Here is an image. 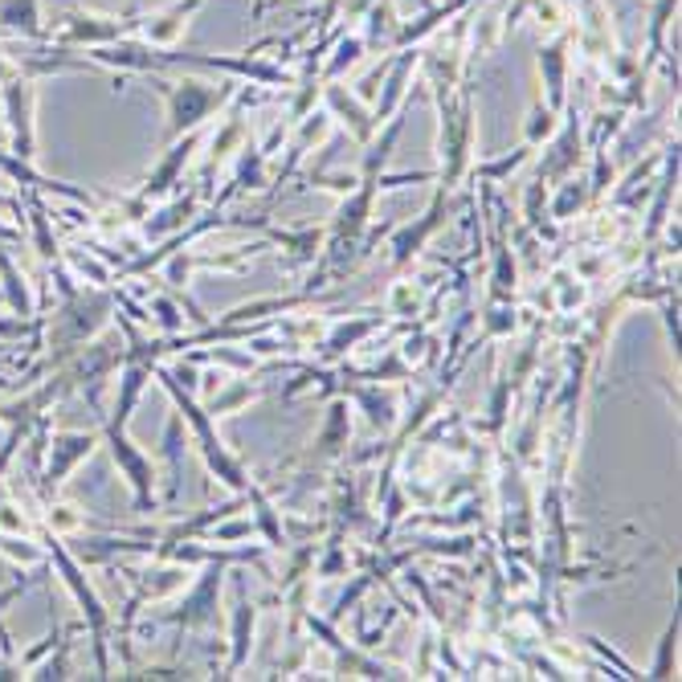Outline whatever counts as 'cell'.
Masks as SVG:
<instances>
[{
  "label": "cell",
  "mask_w": 682,
  "mask_h": 682,
  "mask_svg": "<svg viewBox=\"0 0 682 682\" xmlns=\"http://www.w3.org/2000/svg\"><path fill=\"white\" fill-rule=\"evenodd\" d=\"M520 332V307L515 303H486L482 307V339H511Z\"/></svg>",
  "instance_id": "cell-40"
},
{
  "label": "cell",
  "mask_w": 682,
  "mask_h": 682,
  "mask_svg": "<svg viewBox=\"0 0 682 682\" xmlns=\"http://www.w3.org/2000/svg\"><path fill=\"white\" fill-rule=\"evenodd\" d=\"M156 380H160L164 388H168V397H172V405H176V413L185 417V426H188V442L197 445L201 450V458H204V466H209V474H213L221 486H229L233 495H245L250 491V470H245V462H241L233 450L225 445V438L217 433V421L209 413H204V405L192 397V392H185V388L176 385L172 376L164 373L160 364H156Z\"/></svg>",
  "instance_id": "cell-3"
},
{
  "label": "cell",
  "mask_w": 682,
  "mask_h": 682,
  "mask_svg": "<svg viewBox=\"0 0 682 682\" xmlns=\"http://www.w3.org/2000/svg\"><path fill=\"white\" fill-rule=\"evenodd\" d=\"M539 74H544V86H548V103L552 111H564L568 103V38H556L539 50Z\"/></svg>",
  "instance_id": "cell-28"
},
{
  "label": "cell",
  "mask_w": 682,
  "mask_h": 682,
  "mask_svg": "<svg viewBox=\"0 0 682 682\" xmlns=\"http://www.w3.org/2000/svg\"><path fill=\"white\" fill-rule=\"evenodd\" d=\"M160 458H164V466H168L160 507H176V503H180V486H185V458H188V426L180 413H172L168 417V426H164Z\"/></svg>",
  "instance_id": "cell-20"
},
{
  "label": "cell",
  "mask_w": 682,
  "mask_h": 682,
  "mask_svg": "<svg viewBox=\"0 0 682 682\" xmlns=\"http://www.w3.org/2000/svg\"><path fill=\"white\" fill-rule=\"evenodd\" d=\"M29 679H70V642H57V658H50L45 667H33Z\"/></svg>",
  "instance_id": "cell-50"
},
{
  "label": "cell",
  "mask_w": 682,
  "mask_h": 682,
  "mask_svg": "<svg viewBox=\"0 0 682 682\" xmlns=\"http://www.w3.org/2000/svg\"><path fill=\"white\" fill-rule=\"evenodd\" d=\"M335 392H344L356 409H360L364 417H368V426L376 429V433H392L397 429V421H401V401H397V392L388 385H376V380H348V376L335 373Z\"/></svg>",
  "instance_id": "cell-12"
},
{
  "label": "cell",
  "mask_w": 682,
  "mask_h": 682,
  "mask_svg": "<svg viewBox=\"0 0 682 682\" xmlns=\"http://www.w3.org/2000/svg\"><path fill=\"white\" fill-rule=\"evenodd\" d=\"M197 144H201V132H188V135H180V139H172L168 151L160 156V164L148 172V180L135 188V197H139V201H148V204L164 201V197L180 185V176H185V168H188V160H192Z\"/></svg>",
  "instance_id": "cell-14"
},
{
  "label": "cell",
  "mask_w": 682,
  "mask_h": 682,
  "mask_svg": "<svg viewBox=\"0 0 682 682\" xmlns=\"http://www.w3.org/2000/svg\"><path fill=\"white\" fill-rule=\"evenodd\" d=\"M270 188V160L266 151L258 148V144H241V156H238V172H233V180H229L221 192H217L213 209H225L233 197H245V192H266Z\"/></svg>",
  "instance_id": "cell-22"
},
{
  "label": "cell",
  "mask_w": 682,
  "mask_h": 682,
  "mask_svg": "<svg viewBox=\"0 0 682 682\" xmlns=\"http://www.w3.org/2000/svg\"><path fill=\"white\" fill-rule=\"evenodd\" d=\"M364 57V38L360 33H348V38L335 41V54L332 62H327V70H323V82H339L344 74H348L356 62Z\"/></svg>",
  "instance_id": "cell-43"
},
{
  "label": "cell",
  "mask_w": 682,
  "mask_h": 682,
  "mask_svg": "<svg viewBox=\"0 0 682 682\" xmlns=\"http://www.w3.org/2000/svg\"><path fill=\"white\" fill-rule=\"evenodd\" d=\"M323 111H327L332 119L344 123L356 144H368V139L376 135V123H373L368 103H360L356 94H348L344 86H335V82H323Z\"/></svg>",
  "instance_id": "cell-23"
},
{
  "label": "cell",
  "mask_w": 682,
  "mask_h": 682,
  "mask_svg": "<svg viewBox=\"0 0 682 682\" xmlns=\"http://www.w3.org/2000/svg\"><path fill=\"white\" fill-rule=\"evenodd\" d=\"M62 266H66L78 282H91V286H111V279H115V266H111L107 258L98 254L94 245L62 250Z\"/></svg>",
  "instance_id": "cell-31"
},
{
  "label": "cell",
  "mask_w": 682,
  "mask_h": 682,
  "mask_svg": "<svg viewBox=\"0 0 682 682\" xmlns=\"http://www.w3.org/2000/svg\"><path fill=\"white\" fill-rule=\"evenodd\" d=\"M589 303V282L580 279L576 270L568 266H556L552 270V282H548V307L556 315H576V311Z\"/></svg>",
  "instance_id": "cell-29"
},
{
  "label": "cell",
  "mask_w": 682,
  "mask_h": 682,
  "mask_svg": "<svg viewBox=\"0 0 682 682\" xmlns=\"http://www.w3.org/2000/svg\"><path fill=\"white\" fill-rule=\"evenodd\" d=\"M123 21L119 17H70L66 29L57 33L62 41H74V45H107V41H115L123 33Z\"/></svg>",
  "instance_id": "cell-32"
},
{
  "label": "cell",
  "mask_w": 682,
  "mask_h": 682,
  "mask_svg": "<svg viewBox=\"0 0 682 682\" xmlns=\"http://www.w3.org/2000/svg\"><path fill=\"white\" fill-rule=\"evenodd\" d=\"M527 160H532V144H520V148L507 151V156H499V160L470 164V172H474V180H482V185H503V180H507L511 172H520Z\"/></svg>",
  "instance_id": "cell-37"
},
{
  "label": "cell",
  "mask_w": 682,
  "mask_h": 682,
  "mask_svg": "<svg viewBox=\"0 0 682 682\" xmlns=\"http://www.w3.org/2000/svg\"><path fill=\"white\" fill-rule=\"evenodd\" d=\"M674 650H679V609H674V617L667 621V629H662V638H658V650H654V662H650V679H670L674 674Z\"/></svg>",
  "instance_id": "cell-44"
},
{
  "label": "cell",
  "mask_w": 682,
  "mask_h": 682,
  "mask_svg": "<svg viewBox=\"0 0 682 682\" xmlns=\"http://www.w3.org/2000/svg\"><path fill=\"white\" fill-rule=\"evenodd\" d=\"M21 201H25V221H29V245L38 250V258L45 266H54L57 258H62V238H57L54 229V217H50V204L41 192H21Z\"/></svg>",
  "instance_id": "cell-25"
},
{
  "label": "cell",
  "mask_w": 682,
  "mask_h": 682,
  "mask_svg": "<svg viewBox=\"0 0 682 682\" xmlns=\"http://www.w3.org/2000/svg\"><path fill=\"white\" fill-rule=\"evenodd\" d=\"M662 160V176H658L654 185V201H650V213H646V225H642V245H658L662 238V225L670 221V204H674V192H679V144H670L667 156H658Z\"/></svg>",
  "instance_id": "cell-17"
},
{
  "label": "cell",
  "mask_w": 682,
  "mask_h": 682,
  "mask_svg": "<svg viewBox=\"0 0 682 682\" xmlns=\"http://www.w3.org/2000/svg\"><path fill=\"white\" fill-rule=\"evenodd\" d=\"M352 442V401L344 392H335L332 401H327V413H323V426H319V438H315V450H311L307 462L323 466V462H335V458L344 454V445Z\"/></svg>",
  "instance_id": "cell-21"
},
{
  "label": "cell",
  "mask_w": 682,
  "mask_h": 682,
  "mask_svg": "<svg viewBox=\"0 0 682 682\" xmlns=\"http://www.w3.org/2000/svg\"><path fill=\"white\" fill-rule=\"evenodd\" d=\"M0 25L21 29V33H41L38 0H0Z\"/></svg>",
  "instance_id": "cell-45"
},
{
  "label": "cell",
  "mask_w": 682,
  "mask_h": 682,
  "mask_svg": "<svg viewBox=\"0 0 682 682\" xmlns=\"http://www.w3.org/2000/svg\"><path fill=\"white\" fill-rule=\"evenodd\" d=\"M421 311V286L413 279H397L385 295V315L388 319H413Z\"/></svg>",
  "instance_id": "cell-41"
},
{
  "label": "cell",
  "mask_w": 682,
  "mask_h": 682,
  "mask_svg": "<svg viewBox=\"0 0 682 682\" xmlns=\"http://www.w3.org/2000/svg\"><path fill=\"white\" fill-rule=\"evenodd\" d=\"M4 433H9V429H4V421H0V442H4Z\"/></svg>",
  "instance_id": "cell-52"
},
{
  "label": "cell",
  "mask_w": 682,
  "mask_h": 682,
  "mask_svg": "<svg viewBox=\"0 0 682 682\" xmlns=\"http://www.w3.org/2000/svg\"><path fill=\"white\" fill-rule=\"evenodd\" d=\"M197 568H188V564H176V560H156L151 556V568L144 573H132V601H127V613H123V629L132 626L135 613L144 609L148 601H164V597H172V592H185V585L192 580Z\"/></svg>",
  "instance_id": "cell-11"
},
{
  "label": "cell",
  "mask_w": 682,
  "mask_h": 682,
  "mask_svg": "<svg viewBox=\"0 0 682 682\" xmlns=\"http://www.w3.org/2000/svg\"><path fill=\"white\" fill-rule=\"evenodd\" d=\"M388 327V315H364V319H339V323H327V332L311 344L315 348V360L319 364H335L344 360L348 352H356L360 344H368L376 332H385Z\"/></svg>",
  "instance_id": "cell-15"
},
{
  "label": "cell",
  "mask_w": 682,
  "mask_h": 682,
  "mask_svg": "<svg viewBox=\"0 0 682 682\" xmlns=\"http://www.w3.org/2000/svg\"><path fill=\"white\" fill-rule=\"evenodd\" d=\"M0 552L13 564H25V568L45 564V548L38 544V535H0Z\"/></svg>",
  "instance_id": "cell-46"
},
{
  "label": "cell",
  "mask_w": 682,
  "mask_h": 682,
  "mask_svg": "<svg viewBox=\"0 0 682 682\" xmlns=\"http://www.w3.org/2000/svg\"><path fill=\"white\" fill-rule=\"evenodd\" d=\"M417 66H421V54H401L392 66H385V78H380V91H376V103L368 111H373V123L376 127H385L392 115H401L405 107V94H409V82H413Z\"/></svg>",
  "instance_id": "cell-18"
},
{
  "label": "cell",
  "mask_w": 682,
  "mask_h": 682,
  "mask_svg": "<svg viewBox=\"0 0 682 682\" xmlns=\"http://www.w3.org/2000/svg\"><path fill=\"white\" fill-rule=\"evenodd\" d=\"M98 445H103V433H98V429H54L50 442H45V458H41L38 479H33L41 499L62 495V486L70 482V474H74Z\"/></svg>",
  "instance_id": "cell-7"
},
{
  "label": "cell",
  "mask_w": 682,
  "mask_h": 682,
  "mask_svg": "<svg viewBox=\"0 0 682 682\" xmlns=\"http://www.w3.org/2000/svg\"><path fill=\"white\" fill-rule=\"evenodd\" d=\"M397 356H401L409 368H421V364H433L438 356H442V344H438V335L426 332V327H413V332L405 335V344L397 348Z\"/></svg>",
  "instance_id": "cell-39"
},
{
  "label": "cell",
  "mask_w": 682,
  "mask_h": 682,
  "mask_svg": "<svg viewBox=\"0 0 682 682\" xmlns=\"http://www.w3.org/2000/svg\"><path fill=\"white\" fill-rule=\"evenodd\" d=\"M33 535L41 539V548H45V560L54 564L57 580L66 585V592L74 597L82 613V626L91 629V646H94V670H98V679H107L111 674V654H107V633H111V609L103 605L98 589L91 585V576H86V564L66 548V539L54 535L50 527H33Z\"/></svg>",
  "instance_id": "cell-2"
},
{
  "label": "cell",
  "mask_w": 682,
  "mask_h": 682,
  "mask_svg": "<svg viewBox=\"0 0 682 682\" xmlns=\"http://www.w3.org/2000/svg\"><path fill=\"white\" fill-rule=\"evenodd\" d=\"M520 295V262L507 241V225H491V274H486V303H515Z\"/></svg>",
  "instance_id": "cell-16"
},
{
  "label": "cell",
  "mask_w": 682,
  "mask_h": 682,
  "mask_svg": "<svg viewBox=\"0 0 682 682\" xmlns=\"http://www.w3.org/2000/svg\"><path fill=\"white\" fill-rule=\"evenodd\" d=\"M201 201H204V192L201 188H192V192H185V197H172L168 204H160L156 213L148 209V217L139 221L144 225V241H164V238H172V233H180V229L192 221V217L201 213Z\"/></svg>",
  "instance_id": "cell-24"
},
{
  "label": "cell",
  "mask_w": 682,
  "mask_h": 682,
  "mask_svg": "<svg viewBox=\"0 0 682 682\" xmlns=\"http://www.w3.org/2000/svg\"><path fill=\"white\" fill-rule=\"evenodd\" d=\"M585 160V127H580V115H568L564 127H556V135L548 139V151L535 168V180L544 185H560L564 176H573Z\"/></svg>",
  "instance_id": "cell-13"
},
{
  "label": "cell",
  "mask_w": 682,
  "mask_h": 682,
  "mask_svg": "<svg viewBox=\"0 0 682 682\" xmlns=\"http://www.w3.org/2000/svg\"><path fill=\"white\" fill-rule=\"evenodd\" d=\"M258 397H262V388L250 385V380H225V385L217 388L213 397L201 401V405H204V413L213 417V421H221V417L238 413V409H245V405L258 401Z\"/></svg>",
  "instance_id": "cell-34"
},
{
  "label": "cell",
  "mask_w": 682,
  "mask_h": 682,
  "mask_svg": "<svg viewBox=\"0 0 682 682\" xmlns=\"http://www.w3.org/2000/svg\"><path fill=\"white\" fill-rule=\"evenodd\" d=\"M323 241L327 229L311 225V229H266V245H282L286 250V266H315L323 258Z\"/></svg>",
  "instance_id": "cell-26"
},
{
  "label": "cell",
  "mask_w": 682,
  "mask_h": 682,
  "mask_svg": "<svg viewBox=\"0 0 682 682\" xmlns=\"http://www.w3.org/2000/svg\"><path fill=\"white\" fill-rule=\"evenodd\" d=\"M185 307L176 303L172 291H151L148 295V323L160 327V335H180L185 332Z\"/></svg>",
  "instance_id": "cell-36"
},
{
  "label": "cell",
  "mask_w": 682,
  "mask_h": 682,
  "mask_svg": "<svg viewBox=\"0 0 682 682\" xmlns=\"http://www.w3.org/2000/svg\"><path fill=\"white\" fill-rule=\"evenodd\" d=\"M592 201L589 192V180H573V176H564L560 185L548 188V217L556 225L564 221H573L576 213H585V204Z\"/></svg>",
  "instance_id": "cell-30"
},
{
  "label": "cell",
  "mask_w": 682,
  "mask_h": 682,
  "mask_svg": "<svg viewBox=\"0 0 682 682\" xmlns=\"http://www.w3.org/2000/svg\"><path fill=\"white\" fill-rule=\"evenodd\" d=\"M307 629H311V638H315V642H323L335 654V674H339V679H413L409 670L388 667V662H380V658L360 654L356 646L344 642L339 626H335V621H327V617L307 613Z\"/></svg>",
  "instance_id": "cell-10"
},
{
  "label": "cell",
  "mask_w": 682,
  "mask_h": 682,
  "mask_svg": "<svg viewBox=\"0 0 682 682\" xmlns=\"http://www.w3.org/2000/svg\"><path fill=\"white\" fill-rule=\"evenodd\" d=\"M503 29H507V25H503L495 13L479 17V25H474V45H470V50H474V54H486V50H491V45L499 41V33H503Z\"/></svg>",
  "instance_id": "cell-48"
},
{
  "label": "cell",
  "mask_w": 682,
  "mask_h": 682,
  "mask_svg": "<svg viewBox=\"0 0 682 682\" xmlns=\"http://www.w3.org/2000/svg\"><path fill=\"white\" fill-rule=\"evenodd\" d=\"M45 527L54 535H62V539H70V535H78L82 527H91V520H82V511L74 507V503H62V499H45Z\"/></svg>",
  "instance_id": "cell-42"
},
{
  "label": "cell",
  "mask_w": 682,
  "mask_h": 682,
  "mask_svg": "<svg viewBox=\"0 0 682 682\" xmlns=\"http://www.w3.org/2000/svg\"><path fill=\"white\" fill-rule=\"evenodd\" d=\"M115 311H119V303H115V291H107V286L74 291V295L62 298L54 315L45 319V356L41 360L50 364V373L57 364H66L82 344H91L94 335L107 332Z\"/></svg>",
  "instance_id": "cell-1"
},
{
  "label": "cell",
  "mask_w": 682,
  "mask_h": 682,
  "mask_svg": "<svg viewBox=\"0 0 682 682\" xmlns=\"http://www.w3.org/2000/svg\"><path fill=\"white\" fill-rule=\"evenodd\" d=\"M556 127H560V111H552L544 98H535L527 119H523V144L539 148V144H548L552 135H556Z\"/></svg>",
  "instance_id": "cell-38"
},
{
  "label": "cell",
  "mask_w": 682,
  "mask_h": 682,
  "mask_svg": "<svg viewBox=\"0 0 682 682\" xmlns=\"http://www.w3.org/2000/svg\"><path fill=\"white\" fill-rule=\"evenodd\" d=\"M245 139H250V127H245V119H241V115H229L225 127H221V132L209 139V164H204V180H209V176H213L221 164H229V156H233V151H241V144H245Z\"/></svg>",
  "instance_id": "cell-33"
},
{
  "label": "cell",
  "mask_w": 682,
  "mask_h": 682,
  "mask_svg": "<svg viewBox=\"0 0 682 682\" xmlns=\"http://www.w3.org/2000/svg\"><path fill=\"white\" fill-rule=\"evenodd\" d=\"M33 515H29L25 503H17L13 495L0 499V535H33Z\"/></svg>",
  "instance_id": "cell-47"
},
{
  "label": "cell",
  "mask_w": 682,
  "mask_h": 682,
  "mask_svg": "<svg viewBox=\"0 0 682 682\" xmlns=\"http://www.w3.org/2000/svg\"><path fill=\"white\" fill-rule=\"evenodd\" d=\"M98 433H103V445L111 450V462L119 470V479L132 486V511L135 515H151V511H160V495H156V462H151L139 445L127 438V429L111 426L107 417L98 413Z\"/></svg>",
  "instance_id": "cell-6"
},
{
  "label": "cell",
  "mask_w": 682,
  "mask_h": 682,
  "mask_svg": "<svg viewBox=\"0 0 682 682\" xmlns=\"http://www.w3.org/2000/svg\"><path fill=\"white\" fill-rule=\"evenodd\" d=\"M9 495V482H4V474H0V499Z\"/></svg>",
  "instance_id": "cell-51"
},
{
  "label": "cell",
  "mask_w": 682,
  "mask_h": 682,
  "mask_svg": "<svg viewBox=\"0 0 682 682\" xmlns=\"http://www.w3.org/2000/svg\"><path fill=\"white\" fill-rule=\"evenodd\" d=\"M523 225L548 241L556 238V221L548 217V185H544V180L523 185Z\"/></svg>",
  "instance_id": "cell-35"
},
{
  "label": "cell",
  "mask_w": 682,
  "mask_h": 682,
  "mask_svg": "<svg viewBox=\"0 0 682 682\" xmlns=\"http://www.w3.org/2000/svg\"><path fill=\"white\" fill-rule=\"evenodd\" d=\"M658 311H662V327H667V344H670V352L679 356V291L662 298V303H658Z\"/></svg>",
  "instance_id": "cell-49"
},
{
  "label": "cell",
  "mask_w": 682,
  "mask_h": 682,
  "mask_svg": "<svg viewBox=\"0 0 682 682\" xmlns=\"http://www.w3.org/2000/svg\"><path fill=\"white\" fill-rule=\"evenodd\" d=\"M245 499H250V507H254V527H258V539H262V548L266 552H286L291 548V535H286V523H282V511L279 503L258 486V482H250V491H245Z\"/></svg>",
  "instance_id": "cell-27"
},
{
  "label": "cell",
  "mask_w": 682,
  "mask_h": 682,
  "mask_svg": "<svg viewBox=\"0 0 682 682\" xmlns=\"http://www.w3.org/2000/svg\"><path fill=\"white\" fill-rule=\"evenodd\" d=\"M438 115H442V132H438V160L442 168L433 172V180L454 192L466 180L470 164H474V98L462 91L454 98H438Z\"/></svg>",
  "instance_id": "cell-4"
},
{
  "label": "cell",
  "mask_w": 682,
  "mask_h": 682,
  "mask_svg": "<svg viewBox=\"0 0 682 682\" xmlns=\"http://www.w3.org/2000/svg\"><path fill=\"white\" fill-rule=\"evenodd\" d=\"M4 115L13 127V156L33 160L38 156V135H33V86L13 78L4 86Z\"/></svg>",
  "instance_id": "cell-19"
},
{
  "label": "cell",
  "mask_w": 682,
  "mask_h": 682,
  "mask_svg": "<svg viewBox=\"0 0 682 682\" xmlns=\"http://www.w3.org/2000/svg\"><path fill=\"white\" fill-rule=\"evenodd\" d=\"M229 662H225V674L221 679H233L250 654H254V642H258V601L250 597V585H245V573H233V564H229Z\"/></svg>",
  "instance_id": "cell-9"
},
{
  "label": "cell",
  "mask_w": 682,
  "mask_h": 682,
  "mask_svg": "<svg viewBox=\"0 0 682 682\" xmlns=\"http://www.w3.org/2000/svg\"><path fill=\"white\" fill-rule=\"evenodd\" d=\"M445 221H450V188L438 185V192L429 197L426 213L413 217L409 225H392L388 229V266L392 270H409L421 258V250H426L429 241L438 238L445 229Z\"/></svg>",
  "instance_id": "cell-8"
},
{
  "label": "cell",
  "mask_w": 682,
  "mask_h": 682,
  "mask_svg": "<svg viewBox=\"0 0 682 682\" xmlns=\"http://www.w3.org/2000/svg\"><path fill=\"white\" fill-rule=\"evenodd\" d=\"M156 86H160V94L168 98V144L188 132H201L204 119H213L217 111L238 94L233 78H225V82L185 78V82H156Z\"/></svg>",
  "instance_id": "cell-5"
}]
</instances>
